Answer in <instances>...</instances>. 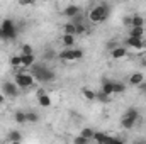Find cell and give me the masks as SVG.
I'll return each mask as SVG.
<instances>
[{
  "label": "cell",
  "mask_w": 146,
  "mask_h": 144,
  "mask_svg": "<svg viewBox=\"0 0 146 144\" xmlns=\"http://www.w3.org/2000/svg\"><path fill=\"white\" fill-rule=\"evenodd\" d=\"M115 48H119L117 41H109V42H107V49H109V51H112V49H115Z\"/></svg>",
  "instance_id": "32"
},
{
  "label": "cell",
  "mask_w": 146,
  "mask_h": 144,
  "mask_svg": "<svg viewBox=\"0 0 146 144\" xmlns=\"http://www.w3.org/2000/svg\"><path fill=\"white\" fill-rule=\"evenodd\" d=\"M110 56H112L114 59H121V58L127 56V49H126L124 46H119V48H115V49L110 51Z\"/></svg>",
  "instance_id": "11"
},
{
  "label": "cell",
  "mask_w": 146,
  "mask_h": 144,
  "mask_svg": "<svg viewBox=\"0 0 146 144\" xmlns=\"http://www.w3.org/2000/svg\"><path fill=\"white\" fill-rule=\"evenodd\" d=\"M10 66H12V68L22 66V56H21V54H14V56L10 58Z\"/></svg>",
  "instance_id": "21"
},
{
  "label": "cell",
  "mask_w": 146,
  "mask_h": 144,
  "mask_svg": "<svg viewBox=\"0 0 146 144\" xmlns=\"http://www.w3.org/2000/svg\"><path fill=\"white\" fill-rule=\"evenodd\" d=\"M61 42H63V46H65L66 49H72L73 46H75V36H66V34H63Z\"/></svg>",
  "instance_id": "15"
},
{
  "label": "cell",
  "mask_w": 146,
  "mask_h": 144,
  "mask_svg": "<svg viewBox=\"0 0 146 144\" xmlns=\"http://www.w3.org/2000/svg\"><path fill=\"white\" fill-rule=\"evenodd\" d=\"M133 144H146V141H141V139H138V141H134Z\"/></svg>",
  "instance_id": "38"
},
{
  "label": "cell",
  "mask_w": 146,
  "mask_h": 144,
  "mask_svg": "<svg viewBox=\"0 0 146 144\" xmlns=\"http://www.w3.org/2000/svg\"><path fill=\"white\" fill-rule=\"evenodd\" d=\"M26 119H27V122H31V124H36L39 122V115H37L36 112H26Z\"/></svg>",
  "instance_id": "26"
},
{
  "label": "cell",
  "mask_w": 146,
  "mask_h": 144,
  "mask_svg": "<svg viewBox=\"0 0 146 144\" xmlns=\"http://www.w3.org/2000/svg\"><path fill=\"white\" fill-rule=\"evenodd\" d=\"M112 144H126V143H124L122 139H119V137H115V139H114V143H112Z\"/></svg>",
  "instance_id": "37"
},
{
  "label": "cell",
  "mask_w": 146,
  "mask_h": 144,
  "mask_svg": "<svg viewBox=\"0 0 146 144\" xmlns=\"http://www.w3.org/2000/svg\"><path fill=\"white\" fill-rule=\"evenodd\" d=\"M126 44H127L129 48H134V49H143V48H145V39H136V37L127 36Z\"/></svg>",
  "instance_id": "7"
},
{
  "label": "cell",
  "mask_w": 146,
  "mask_h": 144,
  "mask_svg": "<svg viewBox=\"0 0 146 144\" xmlns=\"http://www.w3.org/2000/svg\"><path fill=\"white\" fill-rule=\"evenodd\" d=\"M73 144H90V141H88V139H85V137H82V136H75Z\"/></svg>",
  "instance_id": "29"
},
{
  "label": "cell",
  "mask_w": 146,
  "mask_h": 144,
  "mask_svg": "<svg viewBox=\"0 0 146 144\" xmlns=\"http://www.w3.org/2000/svg\"><path fill=\"white\" fill-rule=\"evenodd\" d=\"M0 41H2V36H0Z\"/></svg>",
  "instance_id": "42"
},
{
  "label": "cell",
  "mask_w": 146,
  "mask_h": 144,
  "mask_svg": "<svg viewBox=\"0 0 146 144\" xmlns=\"http://www.w3.org/2000/svg\"><path fill=\"white\" fill-rule=\"evenodd\" d=\"M0 36H2V41H14L17 37V27H15L12 19H3L2 20Z\"/></svg>",
  "instance_id": "3"
},
{
  "label": "cell",
  "mask_w": 146,
  "mask_h": 144,
  "mask_svg": "<svg viewBox=\"0 0 146 144\" xmlns=\"http://www.w3.org/2000/svg\"><path fill=\"white\" fill-rule=\"evenodd\" d=\"M145 36V27H131L129 37H136V39H143Z\"/></svg>",
  "instance_id": "13"
},
{
  "label": "cell",
  "mask_w": 146,
  "mask_h": 144,
  "mask_svg": "<svg viewBox=\"0 0 146 144\" xmlns=\"http://www.w3.org/2000/svg\"><path fill=\"white\" fill-rule=\"evenodd\" d=\"M100 92H104L106 95H114V81L112 80H102V90Z\"/></svg>",
  "instance_id": "10"
},
{
  "label": "cell",
  "mask_w": 146,
  "mask_h": 144,
  "mask_svg": "<svg viewBox=\"0 0 146 144\" xmlns=\"http://www.w3.org/2000/svg\"><path fill=\"white\" fill-rule=\"evenodd\" d=\"M10 144H21V143H10Z\"/></svg>",
  "instance_id": "40"
},
{
  "label": "cell",
  "mask_w": 146,
  "mask_h": 144,
  "mask_svg": "<svg viewBox=\"0 0 146 144\" xmlns=\"http://www.w3.org/2000/svg\"><path fill=\"white\" fill-rule=\"evenodd\" d=\"M3 102H5V97H3V95H2V93H0V105H2V104H3Z\"/></svg>",
  "instance_id": "39"
},
{
  "label": "cell",
  "mask_w": 146,
  "mask_h": 144,
  "mask_svg": "<svg viewBox=\"0 0 146 144\" xmlns=\"http://www.w3.org/2000/svg\"><path fill=\"white\" fill-rule=\"evenodd\" d=\"M7 139H9L10 143H21V141H22V134H21L19 131H10V132L7 134Z\"/></svg>",
  "instance_id": "14"
},
{
  "label": "cell",
  "mask_w": 146,
  "mask_h": 144,
  "mask_svg": "<svg viewBox=\"0 0 146 144\" xmlns=\"http://www.w3.org/2000/svg\"><path fill=\"white\" fill-rule=\"evenodd\" d=\"M80 14V7L78 5H73V3H70L68 7H65V10H63V15H66V17H70V19H73L75 15H78Z\"/></svg>",
  "instance_id": "9"
},
{
  "label": "cell",
  "mask_w": 146,
  "mask_h": 144,
  "mask_svg": "<svg viewBox=\"0 0 146 144\" xmlns=\"http://www.w3.org/2000/svg\"><path fill=\"white\" fill-rule=\"evenodd\" d=\"M143 81H145V75H143L141 71L133 73V75L129 76V85H133V87H139Z\"/></svg>",
  "instance_id": "8"
},
{
  "label": "cell",
  "mask_w": 146,
  "mask_h": 144,
  "mask_svg": "<svg viewBox=\"0 0 146 144\" xmlns=\"http://www.w3.org/2000/svg\"><path fill=\"white\" fill-rule=\"evenodd\" d=\"M134 124H136V120L134 119H129V117H122V120H121L122 129H133Z\"/></svg>",
  "instance_id": "19"
},
{
  "label": "cell",
  "mask_w": 146,
  "mask_h": 144,
  "mask_svg": "<svg viewBox=\"0 0 146 144\" xmlns=\"http://www.w3.org/2000/svg\"><path fill=\"white\" fill-rule=\"evenodd\" d=\"M31 75H33L34 80L42 81V83H49V81H53L54 76H56L51 68H48V66H44V65H39V63H34V65L31 66Z\"/></svg>",
  "instance_id": "2"
},
{
  "label": "cell",
  "mask_w": 146,
  "mask_h": 144,
  "mask_svg": "<svg viewBox=\"0 0 146 144\" xmlns=\"http://www.w3.org/2000/svg\"><path fill=\"white\" fill-rule=\"evenodd\" d=\"M131 27H145V19L141 14L131 15Z\"/></svg>",
  "instance_id": "12"
},
{
  "label": "cell",
  "mask_w": 146,
  "mask_h": 144,
  "mask_svg": "<svg viewBox=\"0 0 146 144\" xmlns=\"http://www.w3.org/2000/svg\"><path fill=\"white\" fill-rule=\"evenodd\" d=\"M87 31V27H85V24L83 26H76V34H83Z\"/></svg>",
  "instance_id": "33"
},
{
  "label": "cell",
  "mask_w": 146,
  "mask_h": 144,
  "mask_svg": "<svg viewBox=\"0 0 146 144\" xmlns=\"http://www.w3.org/2000/svg\"><path fill=\"white\" fill-rule=\"evenodd\" d=\"M42 95H46V92H44L42 88H39V90H37V92H36V97H37V98H39V97H42Z\"/></svg>",
  "instance_id": "36"
},
{
  "label": "cell",
  "mask_w": 146,
  "mask_h": 144,
  "mask_svg": "<svg viewBox=\"0 0 146 144\" xmlns=\"http://www.w3.org/2000/svg\"><path fill=\"white\" fill-rule=\"evenodd\" d=\"M53 58H56V53H54L53 49H48V51L44 53V59H53Z\"/></svg>",
  "instance_id": "31"
},
{
  "label": "cell",
  "mask_w": 146,
  "mask_h": 144,
  "mask_svg": "<svg viewBox=\"0 0 146 144\" xmlns=\"http://www.w3.org/2000/svg\"><path fill=\"white\" fill-rule=\"evenodd\" d=\"M0 27H2V20H0Z\"/></svg>",
  "instance_id": "41"
},
{
  "label": "cell",
  "mask_w": 146,
  "mask_h": 144,
  "mask_svg": "<svg viewBox=\"0 0 146 144\" xmlns=\"http://www.w3.org/2000/svg\"><path fill=\"white\" fill-rule=\"evenodd\" d=\"M110 14V5L106 2H100L99 5H95L90 12H88V20L94 24H102L104 20H107Z\"/></svg>",
  "instance_id": "1"
},
{
  "label": "cell",
  "mask_w": 146,
  "mask_h": 144,
  "mask_svg": "<svg viewBox=\"0 0 146 144\" xmlns=\"http://www.w3.org/2000/svg\"><path fill=\"white\" fill-rule=\"evenodd\" d=\"M63 32H65L66 36H76V27L73 26L72 22H66V24L63 26Z\"/></svg>",
  "instance_id": "18"
},
{
  "label": "cell",
  "mask_w": 146,
  "mask_h": 144,
  "mask_svg": "<svg viewBox=\"0 0 146 144\" xmlns=\"http://www.w3.org/2000/svg\"><path fill=\"white\" fill-rule=\"evenodd\" d=\"M19 54H21V56H29V54H34V49H33V46H29V44H22Z\"/></svg>",
  "instance_id": "24"
},
{
  "label": "cell",
  "mask_w": 146,
  "mask_h": 144,
  "mask_svg": "<svg viewBox=\"0 0 146 144\" xmlns=\"http://www.w3.org/2000/svg\"><path fill=\"white\" fill-rule=\"evenodd\" d=\"M126 92V85L122 81H114V95L115 93H124Z\"/></svg>",
  "instance_id": "27"
},
{
  "label": "cell",
  "mask_w": 146,
  "mask_h": 144,
  "mask_svg": "<svg viewBox=\"0 0 146 144\" xmlns=\"http://www.w3.org/2000/svg\"><path fill=\"white\" fill-rule=\"evenodd\" d=\"M2 95L3 97H10V98H15L19 95V87L15 85V81H3L2 83Z\"/></svg>",
  "instance_id": "6"
},
{
  "label": "cell",
  "mask_w": 146,
  "mask_h": 144,
  "mask_svg": "<svg viewBox=\"0 0 146 144\" xmlns=\"http://www.w3.org/2000/svg\"><path fill=\"white\" fill-rule=\"evenodd\" d=\"M58 58L63 59V61H76V59H82V58H83V51L78 49V48L63 49V51L58 53Z\"/></svg>",
  "instance_id": "4"
},
{
  "label": "cell",
  "mask_w": 146,
  "mask_h": 144,
  "mask_svg": "<svg viewBox=\"0 0 146 144\" xmlns=\"http://www.w3.org/2000/svg\"><path fill=\"white\" fill-rule=\"evenodd\" d=\"M33 83H34V78H33L31 73H24V71L15 73V85L19 88H29V87H33Z\"/></svg>",
  "instance_id": "5"
},
{
  "label": "cell",
  "mask_w": 146,
  "mask_h": 144,
  "mask_svg": "<svg viewBox=\"0 0 146 144\" xmlns=\"http://www.w3.org/2000/svg\"><path fill=\"white\" fill-rule=\"evenodd\" d=\"M109 95H106V93H104V92H99V93H97V100H100V102H104V104H106V102H109Z\"/></svg>",
  "instance_id": "30"
},
{
  "label": "cell",
  "mask_w": 146,
  "mask_h": 144,
  "mask_svg": "<svg viewBox=\"0 0 146 144\" xmlns=\"http://www.w3.org/2000/svg\"><path fill=\"white\" fill-rule=\"evenodd\" d=\"M34 63H36V58H34V54L22 56V68H31Z\"/></svg>",
  "instance_id": "16"
},
{
  "label": "cell",
  "mask_w": 146,
  "mask_h": 144,
  "mask_svg": "<svg viewBox=\"0 0 146 144\" xmlns=\"http://www.w3.org/2000/svg\"><path fill=\"white\" fill-rule=\"evenodd\" d=\"M14 119H15V122H17V124H27L26 112H22V110H17V112H15V115H14Z\"/></svg>",
  "instance_id": "22"
},
{
  "label": "cell",
  "mask_w": 146,
  "mask_h": 144,
  "mask_svg": "<svg viewBox=\"0 0 146 144\" xmlns=\"http://www.w3.org/2000/svg\"><path fill=\"white\" fill-rule=\"evenodd\" d=\"M106 137H107L106 132H95V134H94V141L97 144H104L106 143Z\"/></svg>",
  "instance_id": "28"
},
{
  "label": "cell",
  "mask_w": 146,
  "mask_h": 144,
  "mask_svg": "<svg viewBox=\"0 0 146 144\" xmlns=\"http://www.w3.org/2000/svg\"><path fill=\"white\" fill-rule=\"evenodd\" d=\"M94 134H95V131L94 129H90V127H85V129H82V132H80V136L82 137H85V139H94Z\"/></svg>",
  "instance_id": "23"
},
{
  "label": "cell",
  "mask_w": 146,
  "mask_h": 144,
  "mask_svg": "<svg viewBox=\"0 0 146 144\" xmlns=\"http://www.w3.org/2000/svg\"><path fill=\"white\" fill-rule=\"evenodd\" d=\"M114 139H115L114 136H109V134H107V137H106V143H104V144H112V143H114Z\"/></svg>",
  "instance_id": "35"
},
{
  "label": "cell",
  "mask_w": 146,
  "mask_h": 144,
  "mask_svg": "<svg viewBox=\"0 0 146 144\" xmlns=\"http://www.w3.org/2000/svg\"><path fill=\"white\" fill-rule=\"evenodd\" d=\"M138 88H139V92H141V93H145V95H146V81H143Z\"/></svg>",
  "instance_id": "34"
},
{
  "label": "cell",
  "mask_w": 146,
  "mask_h": 144,
  "mask_svg": "<svg viewBox=\"0 0 146 144\" xmlns=\"http://www.w3.org/2000/svg\"><path fill=\"white\" fill-rule=\"evenodd\" d=\"M37 104H39L41 107H44V108L51 107V98H49V95L46 93V95H42V97H39V98H37Z\"/></svg>",
  "instance_id": "20"
},
{
  "label": "cell",
  "mask_w": 146,
  "mask_h": 144,
  "mask_svg": "<svg viewBox=\"0 0 146 144\" xmlns=\"http://www.w3.org/2000/svg\"><path fill=\"white\" fill-rule=\"evenodd\" d=\"M82 93H83V97H85L87 100H95V98H97V93H95L94 90H90V88H83Z\"/></svg>",
  "instance_id": "25"
},
{
  "label": "cell",
  "mask_w": 146,
  "mask_h": 144,
  "mask_svg": "<svg viewBox=\"0 0 146 144\" xmlns=\"http://www.w3.org/2000/svg\"><path fill=\"white\" fill-rule=\"evenodd\" d=\"M124 117H129V119H134V120H139V112H138V108L136 107H129L126 110V114H124Z\"/></svg>",
  "instance_id": "17"
}]
</instances>
